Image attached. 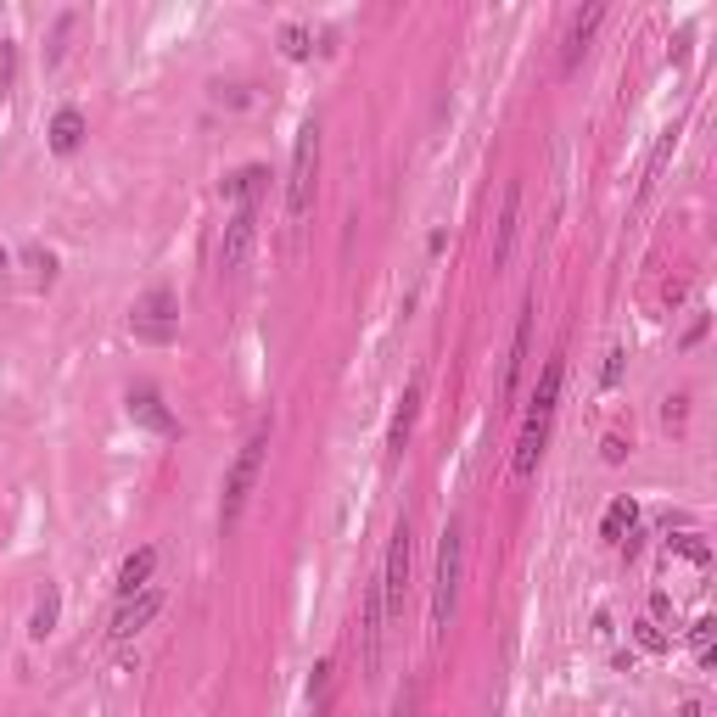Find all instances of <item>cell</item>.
<instances>
[{
	"mask_svg": "<svg viewBox=\"0 0 717 717\" xmlns=\"http://www.w3.org/2000/svg\"><path fill=\"white\" fill-rule=\"evenodd\" d=\"M561 376H566V365L549 359L538 387H533V404H527V421H521V437H516V460H510V471H516L521 482L538 471V454H544V443H549V421H555V404H561Z\"/></svg>",
	"mask_w": 717,
	"mask_h": 717,
	"instance_id": "obj_1",
	"label": "cell"
},
{
	"mask_svg": "<svg viewBox=\"0 0 717 717\" xmlns=\"http://www.w3.org/2000/svg\"><path fill=\"white\" fill-rule=\"evenodd\" d=\"M460 583H465V521L443 527V544H437V577H432V633H443L454 622V605H460Z\"/></svg>",
	"mask_w": 717,
	"mask_h": 717,
	"instance_id": "obj_2",
	"label": "cell"
},
{
	"mask_svg": "<svg viewBox=\"0 0 717 717\" xmlns=\"http://www.w3.org/2000/svg\"><path fill=\"white\" fill-rule=\"evenodd\" d=\"M264 454H269V421L241 443L236 465H230V477H225V505H219V527H225V533L241 521V510H247V499H253L258 471H264Z\"/></svg>",
	"mask_w": 717,
	"mask_h": 717,
	"instance_id": "obj_3",
	"label": "cell"
},
{
	"mask_svg": "<svg viewBox=\"0 0 717 717\" xmlns=\"http://www.w3.org/2000/svg\"><path fill=\"white\" fill-rule=\"evenodd\" d=\"M314 174H320V124H303L297 129V146H292V180H286V213L292 225H303L314 208Z\"/></svg>",
	"mask_w": 717,
	"mask_h": 717,
	"instance_id": "obj_4",
	"label": "cell"
},
{
	"mask_svg": "<svg viewBox=\"0 0 717 717\" xmlns=\"http://www.w3.org/2000/svg\"><path fill=\"white\" fill-rule=\"evenodd\" d=\"M409 561H415V533H409V516H404L393 527V544H387V566H381V611H387V617H404Z\"/></svg>",
	"mask_w": 717,
	"mask_h": 717,
	"instance_id": "obj_5",
	"label": "cell"
},
{
	"mask_svg": "<svg viewBox=\"0 0 717 717\" xmlns=\"http://www.w3.org/2000/svg\"><path fill=\"white\" fill-rule=\"evenodd\" d=\"M174 331H180L174 292H169V286H152V292L135 303V337H141V342H174Z\"/></svg>",
	"mask_w": 717,
	"mask_h": 717,
	"instance_id": "obj_6",
	"label": "cell"
},
{
	"mask_svg": "<svg viewBox=\"0 0 717 717\" xmlns=\"http://www.w3.org/2000/svg\"><path fill=\"white\" fill-rule=\"evenodd\" d=\"M253 241H258V208H236L225 219V236H219V269L236 275V269L253 258Z\"/></svg>",
	"mask_w": 717,
	"mask_h": 717,
	"instance_id": "obj_7",
	"label": "cell"
},
{
	"mask_svg": "<svg viewBox=\"0 0 717 717\" xmlns=\"http://www.w3.org/2000/svg\"><path fill=\"white\" fill-rule=\"evenodd\" d=\"M157 611H163V594H157V589H141V594H129V600H118L113 622H107V639H113V645L135 639V633H141Z\"/></svg>",
	"mask_w": 717,
	"mask_h": 717,
	"instance_id": "obj_8",
	"label": "cell"
},
{
	"mask_svg": "<svg viewBox=\"0 0 717 717\" xmlns=\"http://www.w3.org/2000/svg\"><path fill=\"white\" fill-rule=\"evenodd\" d=\"M600 23H605V6H583V12H572L566 40H561V73H577V62H583V51H589V40H594Z\"/></svg>",
	"mask_w": 717,
	"mask_h": 717,
	"instance_id": "obj_9",
	"label": "cell"
},
{
	"mask_svg": "<svg viewBox=\"0 0 717 717\" xmlns=\"http://www.w3.org/2000/svg\"><path fill=\"white\" fill-rule=\"evenodd\" d=\"M516 230H521V180H510V185H505V208H499V225H493V269L510 264Z\"/></svg>",
	"mask_w": 717,
	"mask_h": 717,
	"instance_id": "obj_10",
	"label": "cell"
},
{
	"mask_svg": "<svg viewBox=\"0 0 717 717\" xmlns=\"http://www.w3.org/2000/svg\"><path fill=\"white\" fill-rule=\"evenodd\" d=\"M527 353H533V303H521V320H516V342H510V359H505V381H499V398H516L521 387V365H527Z\"/></svg>",
	"mask_w": 717,
	"mask_h": 717,
	"instance_id": "obj_11",
	"label": "cell"
},
{
	"mask_svg": "<svg viewBox=\"0 0 717 717\" xmlns=\"http://www.w3.org/2000/svg\"><path fill=\"white\" fill-rule=\"evenodd\" d=\"M129 415L146 426V432L157 437H174V415L163 409V398H157V387H129Z\"/></svg>",
	"mask_w": 717,
	"mask_h": 717,
	"instance_id": "obj_12",
	"label": "cell"
},
{
	"mask_svg": "<svg viewBox=\"0 0 717 717\" xmlns=\"http://www.w3.org/2000/svg\"><path fill=\"white\" fill-rule=\"evenodd\" d=\"M264 185H269V169H264V163H247V169H236V174L225 180V197L236 202V208H258Z\"/></svg>",
	"mask_w": 717,
	"mask_h": 717,
	"instance_id": "obj_13",
	"label": "cell"
},
{
	"mask_svg": "<svg viewBox=\"0 0 717 717\" xmlns=\"http://www.w3.org/2000/svg\"><path fill=\"white\" fill-rule=\"evenodd\" d=\"M415 415H421V376L404 387V398H398V415H393V432H387V454H404L409 443V426H415Z\"/></svg>",
	"mask_w": 717,
	"mask_h": 717,
	"instance_id": "obj_14",
	"label": "cell"
},
{
	"mask_svg": "<svg viewBox=\"0 0 717 717\" xmlns=\"http://www.w3.org/2000/svg\"><path fill=\"white\" fill-rule=\"evenodd\" d=\"M152 566H157V549L146 544V549H135L124 561V572H118V600H129V594H141V589H152Z\"/></svg>",
	"mask_w": 717,
	"mask_h": 717,
	"instance_id": "obj_15",
	"label": "cell"
},
{
	"mask_svg": "<svg viewBox=\"0 0 717 717\" xmlns=\"http://www.w3.org/2000/svg\"><path fill=\"white\" fill-rule=\"evenodd\" d=\"M381 622H387V611H381V583H370L365 594V622H359V633H365V667H376L381 661Z\"/></svg>",
	"mask_w": 717,
	"mask_h": 717,
	"instance_id": "obj_16",
	"label": "cell"
},
{
	"mask_svg": "<svg viewBox=\"0 0 717 717\" xmlns=\"http://www.w3.org/2000/svg\"><path fill=\"white\" fill-rule=\"evenodd\" d=\"M633 521H639V505H633L628 493H622V499H611V510H605L600 538H605V544H622V538L633 533Z\"/></svg>",
	"mask_w": 717,
	"mask_h": 717,
	"instance_id": "obj_17",
	"label": "cell"
},
{
	"mask_svg": "<svg viewBox=\"0 0 717 717\" xmlns=\"http://www.w3.org/2000/svg\"><path fill=\"white\" fill-rule=\"evenodd\" d=\"M79 141H85V113H79V107H62V113L51 118V146H57V152H79Z\"/></svg>",
	"mask_w": 717,
	"mask_h": 717,
	"instance_id": "obj_18",
	"label": "cell"
},
{
	"mask_svg": "<svg viewBox=\"0 0 717 717\" xmlns=\"http://www.w3.org/2000/svg\"><path fill=\"white\" fill-rule=\"evenodd\" d=\"M673 141H678V129H661L656 152H650V163H645V180H639V197H650V191H656L661 169H667V157H673Z\"/></svg>",
	"mask_w": 717,
	"mask_h": 717,
	"instance_id": "obj_19",
	"label": "cell"
},
{
	"mask_svg": "<svg viewBox=\"0 0 717 717\" xmlns=\"http://www.w3.org/2000/svg\"><path fill=\"white\" fill-rule=\"evenodd\" d=\"M57 611H62V594H57V589H45V594H40V605H34V622H29L34 639H45V633L57 628Z\"/></svg>",
	"mask_w": 717,
	"mask_h": 717,
	"instance_id": "obj_20",
	"label": "cell"
},
{
	"mask_svg": "<svg viewBox=\"0 0 717 717\" xmlns=\"http://www.w3.org/2000/svg\"><path fill=\"white\" fill-rule=\"evenodd\" d=\"M633 639H639V650H650V656H661V650L673 645V639H667V633H661V622H633Z\"/></svg>",
	"mask_w": 717,
	"mask_h": 717,
	"instance_id": "obj_21",
	"label": "cell"
},
{
	"mask_svg": "<svg viewBox=\"0 0 717 717\" xmlns=\"http://www.w3.org/2000/svg\"><path fill=\"white\" fill-rule=\"evenodd\" d=\"M281 51H286L292 62H303V57L314 51V45H309V29H303V23H286V29H281Z\"/></svg>",
	"mask_w": 717,
	"mask_h": 717,
	"instance_id": "obj_22",
	"label": "cell"
},
{
	"mask_svg": "<svg viewBox=\"0 0 717 717\" xmlns=\"http://www.w3.org/2000/svg\"><path fill=\"white\" fill-rule=\"evenodd\" d=\"M712 633H717L712 617H701L695 628H689V645H695V661H701V667H712Z\"/></svg>",
	"mask_w": 717,
	"mask_h": 717,
	"instance_id": "obj_23",
	"label": "cell"
},
{
	"mask_svg": "<svg viewBox=\"0 0 717 717\" xmlns=\"http://www.w3.org/2000/svg\"><path fill=\"white\" fill-rule=\"evenodd\" d=\"M667 549H678V555H684V561H695V566H706V555H712L701 533H678V538H667Z\"/></svg>",
	"mask_w": 717,
	"mask_h": 717,
	"instance_id": "obj_24",
	"label": "cell"
},
{
	"mask_svg": "<svg viewBox=\"0 0 717 717\" xmlns=\"http://www.w3.org/2000/svg\"><path fill=\"white\" fill-rule=\"evenodd\" d=\"M393 717H421V684L409 678L404 689H398V701H393Z\"/></svg>",
	"mask_w": 717,
	"mask_h": 717,
	"instance_id": "obj_25",
	"label": "cell"
},
{
	"mask_svg": "<svg viewBox=\"0 0 717 717\" xmlns=\"http://www.w3.org/2000/svg\"><path fill=\"white\" fill-rule=\"evenodd\" d=\"M17 85V45L12 40H0V96Z\"/></svg>",
	"mask_w": 717,
	"mask_h": 717,
	"instance_id": "obj_26",
	"label": "cell"
},
{
	"mask_svg": "<svg viewBox=\"0 0 717 717\" xmlns=\"http://www.w3.org/2000/svg\"><path fill=\"white\" fill-rule=\"evenodd\" d=\"M68 34H73V12L62 17V23H57V34H51V51H45V62H51V68H57V62H62V51H68Z\"/></svg>",
	"mask_w": 717,
	"mask_h": 717,
	"instance_id": "obj_27",
	"label": "cell"
},
{
	"mask_svg": "<svg viewBox=\"0 0 717 717\" xmlns=\"http://www.w3.org/2000/svg\"><path fill=\"white\" fill-rule=\"evenodd\" d=\"M661 617H673V600H667V594H650V622H661Z\"/></svg>",
	"mask_w": 717,
	"mask_h": 717,
	"instance_id": "obj_28",
	"label": "cell"
},
{
	"mask_svg": "<svg viewBox=\"0 0 717 717\" xmlns=\"http://www.w3.org/2000/svg\"><path fill=\"white\" fill-rule=\"evenodd\" d=\"M678 717H701V701H684V712Z\"/></svg>",
	"mask_w": 717,
	"mask_h": 717,
	"instance_id": "obj_29",
	"label": "cell"
}]
</instances>
